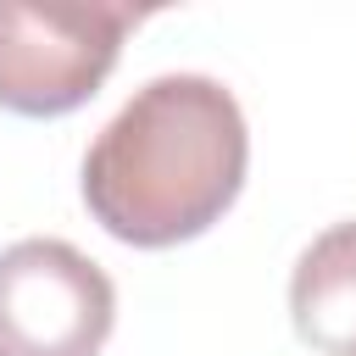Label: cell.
Instances as JSON below:
<instances>
[{"mask_svg": "<svg viewBox=\"0 0 356 356\" xmlns=\"http://www.w3.org/2000/svg\"><path fill=\"white\" fill-rule=\"evenodd\" d=\"M134 6H50L0 0V106L17 117L78 111L117 67Z\"/></svg>", "mask_w": 356, "mask_h": 356, "instance_id": "cell-2", "label": "cell"}, {"mask_svg": "<svg viewBox=\"0 0 356 356\" xmlns=\"http://www.w3.org/2000/svg\"><path fill=\"white\" fill-rule=\"evenodd\" d=\"M250 134L234 89L206 72H161L83 150L89 217L134 245L167 250L200 239L245 189Z\"/></svg>", "mask_w": 356, "mask_h": 356, "instance_id": "cell-1", "label": "cell"}, {"mask_svg": "<svg viewBox=\"0 0 356 356\" xmlns=\"http://www.w3.org/2000/svg\"><path fill=\"white\" fill-rule=\"evenodd\" d=\"M289 323L317 356H356V217L323 228L295 256Z\"/></svg>", "mask_w": 356, "mask_h": 356, "instance_id": "cell-4", "label": "cell"}, {"mask_svg": "<svg viewBox=\"0 0 356 356\" xmlns=\"http://www.w3.org/2000/svg\"><path fill=\"white\" fill-rule=\"evenodd\" d=\"M111 323L117 289L78 245L17 239L0 250V356H100Z\"/></svg>", "mask_w": 356, "mask_h": 356, "instance_id": "cell-3", "label": "cell"}]
</instances>
